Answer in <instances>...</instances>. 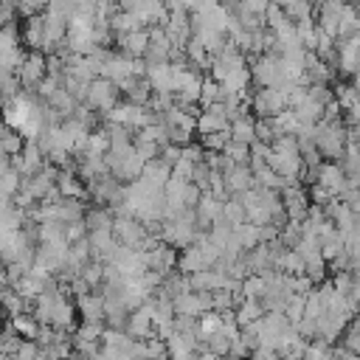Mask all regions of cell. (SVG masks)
I'll return each instance as SVG.
<instances>
[{
    "label": "cell",
    "mask_w": 360,
    "mask_h": 360,
    "mask_svg": "<svg viewBox=\"0 0 360 360\" xmlns=\"http://www.w3.org/2000/svg\"><path fill=\"white\" fill-rule=\"evenodd\" d=\"M349 3H352V6H360V0H349Z\"/></svg>",
    "instance_id": "f5cc1de1"
},
{
    "label": "cell",
    "mask_w": 360,
    "mask_h": 360,
    "mask_svg": "<svg viewBox=\"0 0 360 360\" xmlns=\"http://www.w3.org/2000/svg\"><path fill=\"white\" fill-rule=\"evenodd\" d=\"M248 84H250V68H248V65L233 68V70L219 82V87H222V90H228V93H245V90H248Z\"/></svg>",
    "instance_id": "f546056e"
},
{
    "label": "cell",
    "mask_w": 360,
    "mask_h": 360,
    "mask_svg": "<svg viewBox=\"0 0 360 360\" xmlns=\"http://www.w3.org/2000/svg\"><path fill=\"white\" fill-rule=\"evenodd\" d=\"M0 146H3L6 155H20L25 149V135L17 132V129H11V127H6L0 132Z\"/></svg>",
    "instance_id": "74e56055"
},
{
    "label": "cell",
    "mask_w": 360,
    "mask_h": 360,
    "mask_svg": "<svg viewBox=\"0 0 360 360\" xmlns=\"http://www.w3.org/2000/svg\"><path fill=\"white\" fill-rule=\"evenodd\" d=\"M110 124H124V127H129V129H143L146 124H152V121H158V115H152V110L149 107H143V104H132V101H124V104H115L107 115H104Z\"/></svg>",
    "instance_id": "3957f363"
},
{
    "label": "cell",
    "mask_w": 360,
    "mask_h": 360,
    "mask_svg": "<svg viewBox=\"0 0 360 360\" xmlns=\"http://www.w3.org/2000/svg\"><path fill=\"white\" fill-rule=\"evenodd\" d=\"M194 166H197V163H191L188 158H183V155H180V160L172 166V177H177V180H188V183H191Z\"/></svg>",
    "instance_id": "7dc6e473"
},
{
    "label": "cell",
    "mask_w": 360,
    "mask_h": 360,
    "mask_svg": "<svg viewBox=\"0 0 360 360\" xmlns=\"http://www.w3.org/2000/svg\"><path fill=\"white\" fill-rule=\"evenodd\" d=\"M292 110H295L298 121H301V124H309V127H315V124L323 118V104H321V101H315V98L309 96V90H307V98H304V101H298Z\"/></svg>",
    "instance_id": "484cf974"
},
{
    "label": "cell",
    "mask_w": 360,
    "mask_h": 360,
    "mask_svg": "<svg viewBox=\"0 0 360 360\" xmlns=\"http://www.w3.org/2000/svg\"><path fill=\"white\" fill-rule=\"evenodd\" d=\"M115 42H118L121 53L143 59V53L149 48V28H135V31H127V34H115Z\"/></svg>",
    "instance_id": "e0dca14e"
},
{
    "label": "cell",
    "mask_w": 360,
    "mask_h": 360,
    "mask_svg": "<svg viewBox=\"0 0 360 360\" xmlns=\"http://www.w3.org/2000/svg\"><path fill=\"white\" fill-rule=\"evenodd\" d=\"M256 141H262V143H273L276 141V129H273L270 118H256Z\"/></svg>",
    "instance_id": "bcb514c9"
},
{
    "label": "cell",
    "mask_w": 360,
    "mask_h": 360,
    "mask_svg": "<svg viewBox=\"0 0 360 360\" xmlns=\"http://www.w3.org/2000/svg\"><path fill=\"white\" fill-rule=\"evenodd\" d=\"M284 315H287V321H290L292 326H298V323H301V318H304V295H298V292H295V295L287 301Z\"/></svg>",
    "instance_id": "7bdbcfd3"
},
{
    "label": "cell",
    "mask_w": 360,
    "mask_h": 360,
    "mask_svg": "<svg viewBox=\"0 0 360 360\" xmlns=\"http://www.w3.org/2000/svg\"><path fill=\"white\" fill-rule=\"evenodd\" d=\"M146 82L152 84L155 93H174V65L160 62V65H146Z\"/></svg>",
    "instance_id": "ac0fdd59"
},
{
    "label": "cell",
    "mask_w": 360,
    "mask_h": 360,
    "mask_svg": "<svg viewBox=\"0 0 360 360\" xmlns=\"http://www.w3.org/2000/svg\"><path fill=\"white\" fill-rule=\"evenodd\" d=\"M174 315H188V318H200L211 309V292H197V290H186L180 295L172 298Z\"/></svg>",
    "instance_id": "30bf717a"
},
{
    "label": "cell",
    "mask_w": 360,
    "mask_h": 360,
    "mask_svg": "<svg viewBox=\"0 0 360 360\" xmlns=\"http://www.w3.org/2000/svg\"><path fill=\"white\" fill-rule=\"evenodd\" d=\"M343 76H354L360 68V34L349 37V39H338V65H335Z\"/></svg>",
    "instance_id": "5bb4252c"
},
{
    "label": "cell",
    "mask_w": 360,
    "mask_h": 360,
    "mask_svg": "<svg viewBox=\"0 0 360 360\" xmlns=\"http://www.w3.org/2000/svg\"><path fill=\"white\" fill-rule=\"evenodd\" d=\"M42 349H39V343L37 340H31V338H25L22 343H20V349L11 354V360H37V354H39Z\"/></svg>",
    "instance_id": "f6af8a7d"
},
{
    "label": "cell",
    "mask_w": 360,
    "mask_h": 360,
    "mask_svg": "<svg viewBox=\"0 0 360 360\" xmlns=\"http://www.w3.org/2000/svg\"><path fill=\"white\" fill-rule=\"evenodd\" d=\"M222 129H231V118H228V110L222 101L205 107L197 115V135H211V132H222Z\"/></svg>",
    "instance_id": "7c38bea8"
},
{
    "label": "cell",
    "mask_w": 360,
    "mask_h": 360,
    "mask_svg": "<svg viewBox=\"0 0 360 360\" xmlns=\"http://www.w3.org/2000/svg\"><path fill=\"white\" fill-rule=\"evenodd\" d=\"M312 183H318V186H323L329 194L340 197V194L349 188V174L343 172V166H340L338 160H326V163H321V166L315 169V180H312Z\"/></svg>",
    "instance_id": "ba28073f"
},
{
    "label": "cell",
    "mask_w": 360,
    "mask_h": 360,
    "mask_svg": "<svg viewBox=\"0 0 360 360\" xmlns=\"http://www.w3.org/2000/svg\"><path fill=\"white\" fill-rule=\"evenodd\" d=\"M295 34H298V39H301V45L307 51H315V45H318V22L312 17L295 20Z\"/></svg>",
    "instance_id": "836d02e7"
},
{
    "label": "cell",
    "mask_w": 360,
    "mask_h": 360,
    "mask_svg": "<svg viewBox=\"0 0 360 360\" xmlns=\"http://www.w3.org/2000/svg\"><path fill=\"white\" fill-rule=\"evenodd\" d=\"M281 202H284V214L287 219H295V222H304L307 214H309V194L298 186V183H287L281 188Z\"/></svg>",
    "instance_id": "9c48e42d"
},
{
    "label": "cell",
    "mask_w": 360,
    "mask_h": 360,
    "mask_svg": "<svg viewBox=\"0 0 360 360\" xmlns=\"http://www.w3.org/2000/svg\"><path fill=\"white\" fill-rule=\"evenodd\" d=\"M110 28H112V34H127V31H135V28H143V22H141V17L135 14V11H115L112 17H110Z\"/></svg>",
    "instance_id": "1f68e13d"
},
{
    "label": "cell",
    "mask_w": 360,
    "mask_h": 360,
    "mask_svg": "<svg viewBox=\"0 0 360 360\" xmlns=\"http://www.w3.org/2000/svg\"><path fill=\"white\" fill-rule=\"evenodd\" d=\"M73 323H76V307L68 301L65 287H62V295H59V301H56V307H53L51 326H56L59 332H70V329H73Z\"/></svg>",
    "instance_id": "603a6c76"
},
{
    "label": "cell",
    "mask_w": 360,
    "mask_h": 360,
    "mask_svg": "<svg viewBox=\"0 0 360 360\" xmlns=\"http://www.w3.org/2000/svg\"><path fill=\"white\" fill-rule=\"evenodd\" d=\"M233 236H236V242H239V248L242 250H253L256 245H262V236H259V225H253V222H239V225H233Z\"/></svg>",
    "instance_id": "4dcf8cb0"
},
{
    "label": "cell",
    "mask_w": 360,
    "mask_h": 360,
    "mask_svg": "<svg viewBox=\"0 0 360 360\" xmlns=\"http://www.w3.org/2000/svg\"><path fill=\"white\" fill-rule=\"evenodd\" d=\"M22 42H25V45H31L34 51H45V53H51V45H48V31H45V11L25 17Z\"/></svg>",
    "instance_id": "9a60e30c"
},
{
    "label": "cell",
    "mask_w": 360,
    "mask_h": 360,
    "mask_svg": "<svg viewBox=\"0 0 360 360\" xmlns=\"http://www.w3.org/2000/svg\"><path fill=\"white\" fill-rule=\"evenodd\" d=\"M115 96H118V84L104 79V76H96L90 84H87V96H84V107H90L93 112H110L115 107Z\"/></svg>",
    "instance_id": "277c9868"
},
{
    "label": "cell",
    "mask_w": 360,
    "mask_h": 360,
    "mask_svg": "<svg viewBox=\"0 0 360 360\" xmlns=\"http://www.w3.org/2000/svg\"><path fill=\"white\" fill-rule=\"evenodd\" d=\"M219 93H222V87H219V82L217 79H202V90H200V104H202V110L205 107H211V104H217L219 101Z\"/></svg>",
    "instance_id": "60d3db41"
},
{
    "label": "cell",
    "mask_w": 360,
    "mask_h": 360,
    "mask_svg": "<svg viewBox=\"0 0 360 360\" xmlns=\"http://www.w3.org/2000/svg\"><path fill=\"white\" fill-rule=\"evenodd\" d=\"M87 152H93V155H107L110 152V135H107V129L104 132H90Z\"/></svg>",
    "instance_id": "ee69618b"
},
{
    "label": "cell",
    "mask_w": 360,
    "mask_h": 360,
    "mask_svg": "<svg viewBox=\"0 0 360 360\" xmlns=\"http://www.w3.org/2000/svg\"><path fill=\"white\" fill-rule=\"evenodd\" d=\"M264 312H267V309H264V304H262L259 298H242V301L236 304V309H233V318H236V323L245 329V326H250L253 321H259Z\"/></svg>",
    "instance_id": "cb8c5ba5"
},
{
    "label": "cell",
    "mask_w": 360,
    "mask_h": 360,
    "mask_svg": "<svg viewBox=\"0 0 360 360\" xmlns=\"http://www.w3.org/2000/svg\"><path fill=\"white\" fill-rule=\"evenodd\" d=\"M11 326H14V332L20 335V338H37V332H39V321L34 318V315H25V312H17V315H11Z\"/></svg>",
    "instance_id": "e575fe53"
},
{
    "label": "cell",
    "mask_w": 360,
    "mask_h": 360,
    "mask_svg": "<svg viewBox=\"0 0 360 360\" xmlns=\"http://www.w3.org/2000/svg\"><path fill=\"white\" fill-rule=\"evenodd\" d=\"M20 186H22V174L20 172H14L11 166L0 174V194H6V197H11L14 200V194L20 191Z\"/></svg>",
    "instance_id": "ab89813d"
},
{
    "label": "cell",
    "mask_w": 360,
    "mask_h": 360,
    "mask_svg": "<svg viewBox=\"0 0 360 360\" xmlns=\"http://www.w3.org/2000/svg\"><path fill=\"white\" fill-rule=\"evenodd\" d=\"M76 309L84 321H96V323H104V295L98 292H84L76 298Z\"/></svg>",
    "instance_id": "44dd1931"
},
{
    "label": "cell",
    "mask_w": 360,
    "mask_h": 360,
    "mask_svg": "<svg viewBox=\"0 0 360 360\" xmlns=\"http://www.w3.org/2000/svg\"><path fill=\"white\" fill-rule=\"evenodd\" d=\"M163 31H166V37H169L172 48L186 51L188 39L194 37V31H191V14H188L186 8L169 11V17H166V22H163Z\"/></svg>",
    "instance_id": "8992f818"
},
{
    "label": "cell",
    "mask_w": 360,
    "mask_h": 360,
    "mask_svg": "<svg viewBox=\"0 0 360 360\" xmlns=\"http://www.w3.org/2000/svg\"><path fill=\"white\" fill-rule=\"evenodd\" d=\"M264 292H267V276H262V273H250V276L242 278V290H239L242 298H259V301H262Z\"/></svg>",
    "instance_id": "d6a6232c"
},
{
    "label": "cell",
    "mask_w": 360,
    "mask_h": 360,
    "mask_svg": "<svg viewBox=\"0 0 360 360\" xmlns=\"http://www.w3.org/2000/svg\"><path fill=\"white\" fill-rule=\"evenodd\" d=\"M256 186V177H253V169L250 166H233L228 174H225V188L228 194H242L248 188Z\"/></svg>",
    "instance_id": "7402d4cb"
},
{
    "label": "cell",
    "mask_w": 360,
    "mask_h": 360,
    "mask_svg": "<svg viewBox=\"0 0 360 360\" xmlns=\"http://www.w3.org/2000/svg\"><path fill=\"white\" fill-rule=\"evenodd\" d=\"M90 231H87V225H84V219H76V222H68L65 225V239L73 245V242H79V239H84Z\"/></svg>",
    "instance_id": "c3c4849f"
},
{
    "label": "cell",
    "mask_w": 360,
    "mask_h": 360,
    "mask_svg": "<svg viewBox=\"0 0 360 360\" xmlns=\"http://www.w3.org/2000/svg\"><path fill=\"white\" fill-rule=\"evenodd\" d=\"M222 202L225 200H217L211 191H202L197 208H194V217H197V228L200 231H208L219 217H222Z\"/></svg>",
    "instance_id": "2e32d148"
},
{
    "label": "cell",
    "mask_w": 360,
    "mask_h": 360,
    "mask_svg": "<svg viewBox=\"0 0 360 360\" xmlns=\"http://www.w3.org/2000/svg\"><path fill=\"white\" fill-rule=\"evenodd\" d=\"M250 110L256 112V118H273L276 112L287 110V87H259L250 98Z\"/></svg>",
    "instance_id": "5b68a950"
},
{
    "label": "cell",
    "mask_w": 360,
    "mask_h": 360,
    "mask_svg": "<svg viewBox=\"0 0 360 360\" xmlns=\"http://www.w3.org/2000/svg\"><path fill=\"white\" fill-rule=\"evenodd\" d=\"M87 239H90L93 259H96V262H104V264L112 259L115 248L121 245V242L115 239V233H112V231H90V233H87Z\"/></svg>",
    "instance_id": "d6986e66"
},
{
    "label": "cell",
    "mask_w": 360,
    "mask_h": 360,
    "mask_svg": "<svg viewBox=\"0 0 360 360\" xmlns=\"http://www.w3.org/2000/svg\"><path fill=\"white\" fill-rule=\"evenodd\" d=\"M346 143H349V129L343 127V121H326L321 118L315 124V146L323 158H332V160H340L343 152H346Z\"/></svg>",
    "instance_id": "6da1fadb"
},
{
    "label": "cell",
    "mask_w": 360,
    "mask_h": 360,
    "mask_svg": "<svg viewBox=\"0 0 360 360\" xmlns=\"http://www.w3.org/2000/svg\"><path fill=\"white\" fill-rule=\"evenodd\" d=\"M357 17H360V6H357Z\"/></svg>",
    "instance_id": "db71d44e"
},
{
    "label": "cell",
    "mask_w": 360,
    "mask_h": 360,
    "mask_svg": "<svg viewBox=\"0 0 360 360\" xmlns=\"http://www.w3.org/2000/svg\"><path fill=\"white\" fill-rule=\"evenodd\" d=\"M219 219H225L228 225H239V222L248 219V211H245V205L239 202V197H228V200L222 202V217H219Z\"/></svg>",
    "instance_id": "d590c367"
},
{
    "label": "cell",
    "mask_w": 360,
    "mask_h": 360,
    "mask_svg": "<svg viewBox=\"0 0 360 360\" xmlns=\"http://www.w3.org/2000/svg\"><path fill=\"white\" fill-rule=\"evenodd\" d=\"M236 166H250V146L248 143H239V141H231L225 149H222Z\"/></svg>",
    "instance_id": "b9f144b4"
},
{
    "label": "cell",
    "mask_w": 360,
    "mask_h": 360,
    "mask_svg": "<svg viewBox=\"0 0 360 360\" xmlns=\"http://www.w3.org/2000/svg\"><path fill=\"white\" fill-rule=\"evenodd\" d=\"M146 183H152V186H158V188H163L166 186V180L172 177V166L163 160V158H152V160H146V166H143V174H141Z\"/></svg>",
    "instance_id": "d4e9b609"
},
{
    "label": "cell",
    "mask_w": 360,
    "mask_h": 360,
    "mask_svg": "<svg viewBox=\"0 0 360 360\" xmlns=\"http://www.w3.org/2000/svg\"><path fill=\"white\" fill-rule=\"evenodd\" d=\"M202 149L205 152H222L228 143H231V129H222V132H211V135H197Z\"/></svg>",
    "instance_id": "f35d334b"
},
{
    "label": "cell",
    "mask_w": 360,
    "mask_h": 360,
    "mask_svg": "<svg viewBox=\"0 0 360 360\" xmlns=\"http://www.w3.org/2000/svg\"><path fill=\"white\" fill-rule=\"evenodd\" d=\"M267 166L276 174H281L287 183H298V177L304 174V160H301L298 152H276V149H270L267 152Z\"/></svg>",
    "instance_id": "52a82bcc"
},
{
    "label": "cell",
    "mask_w": 360,
    "mask_h": 360,
    "mask_svg": "<svg viewBox=\"0 0 360 360\" xmlns=\"http://www.w3.org/2000/svg\"><path fill=\"white\" fill-rule=\"evenodd\" d=\"M250 360H281V354L276 349H270V346H256L250 352Z\"/></svg>",
    "instance_id": "f907efd6"
},
{
    "label": "cell",
    "mask_w": 360,
    "mask_h": 360,
    "mask_svg": "<svg viewBox=\"0 0 360 360\" xmlns=\"http://www.w3.org/2000/svg\"><path fill=\"white\" fill-rule=\"evenodd\" d=\"M56 188H59L62 197H70V200H82V197L87 194V186H84L82 177H76L73 172H59Z\"/></svg>",
    "instance_id": "4316f807"
},
{
    "label": "cell",
    "mask_w": 360,
    "mask_h": 360,
    "mask_svg": "<svg viewBox=\"0 0 360 360\" xmlns=\"http://www.w3.org/2000/svg\"><path fill=\"white\" fill-rule=\"evenodd\" d=\"M352 79H354V87H357V90H360V68H357V73H354V76H352Z\"/></svg>",
    "instance_id": "816d5d0a"
},
{
    "label": "cell",
    "mask_w": 360,
    "mask_h": 360,
    "mask_svg": "<svg viewBox=\"0 0 360 360\" xmlns=\"http://www.w3.org/2000/svg\"><path fill=\"white\" fill-rule=\"evenodd\" d=\"M135 340H146V338H152L155 335V321H152V301H146V304H141V307H135L132 312H129V318H127V326H124Z\"/></svg>",
    "instance_id": "4fadbf2b"
},
{
    "label": "cell",
    "mask_w": 360,
    "mask_h": 360,
    "mask_svg": "<svg viewBox=\"0 0 360 360\" xmlns=\"http://www.w3.org/2000/svg\"><path fill=\"white\" fill-rule=\"evenodd\" d=\"M270 124H273V129H276V138H278V135H295V132L301 129V121H298V115H295L292 107L276 112V115L270 118Z\"/></svg>",
    "instance_id": "f1b7e54d"
},
{
    "label": "cell",
    "mask_w": 360,
    "mask_h": 360,
    "mask_svg": "<svg viewBox=\"0 0 360 360\" xmlns=\"http://www.w3.org/2000/svg\"><path fill=\"white\" fill-rule=\"evenodd\" d=\"M231 141H239V143H248V146L256 141V118L248 110L231 118Z\"/></svg>",
    "instance_id": "ffe728a7"
},
{
    "label": "cell",
    "mask_w": 360,
    "mask_h": 360,
    "mask_svg": "<svg viewBox=\"0 0 360 360\" xmlns=\"http://www.w3.org/2000/svg\"><path fill=\"white\" fill-rule=\"evenodd\" d=\"M250 82L259 84V87L287 84L284 82V73H281L278 53H259V56H253V62H250Z\"/></svg>",
    "instance_id": "7a4b0ae2"
},
{
    "label": "cell",
    "mask_w": 360,
    "mask_h": 360,
    "mask_svg": "<svg viewBox=\"0 0 360 360\" xmlns=\"http://www.w3.org/2000/svg\"><path fill=\"white\" fill-rule=\"evenodd\" d=\"M112 219H115V214H112V208H107V205H101V208H87V211H84V225H87V231H112Z\"/></svg>",
    "instance_id": "83f0119b"
},
{
    "label": "cell",
    "mask_w": 360,
    "mask_h": 360,
    "mask_svg": "<svg viewBox=\"0 0 360 360\" xmlns=\"http://www.w3.org/2000/svg\"><path fill=\"white\" fill-rule=\"evenodd\" d=\"M343 250H346V239H343L340 233H332V236L321 239V256H323L326 264H332Z\"/></svg>",
    "instance_id": "8d00e7d4"
},
{
    "label": "cell",
    "mask_w": 360,
    "mask_h": 360,
    "mask_svg": "<svg viewBox=\"0 0 360 360\" xmlns=\"http://www.w3.org/2000/svg\"><path fill=\"white\" fill-rule=\"evenodd\" d=\"M332 197H335V194H329L323 186H318V183H309V202H312V205H321V208H323V205H326Z\"/></svg>",
    "instance_id": "681fc988"
},
{
    "label": "cell",
    "mask_w": 360,
    "mask_h": 360,
    "mask_svg": "<svg viewBox=\"0 0 360 360\" xmlns=\"http://www.w3.org/2000/svg\"><path fill=\"white\" fill-rule=\"evenodd\" d=\"M48 76V59L42 56V51H31L25 53L22 65L17 68V79L22 87H37L42 79Z\"/></svg>",
    "instance_id": "8fae6325"
}]
</instances>
